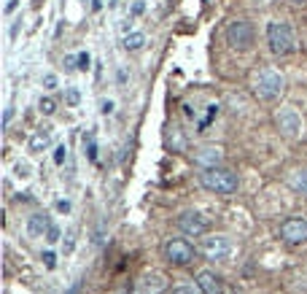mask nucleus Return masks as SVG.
I'll return each mask as SVG.
<instances>
[{"label":"nucleus","mask_w":307,"mask_h":294,"mask_svg":"<svg viewBox=\"0 0 307 294\" xmlns=\"http://www.w3.org/2000/svg\"><path fill=\"white\" fill-rule=\"evenodd\" d=\"M146 11V5H143V0H135V5H132V16H140Z\"/></svg>","instance_id":"obj_26"},{"label":"nucleus","mask_w":307,"mask_h":294,"mask_svg":"<svg viewBox=\"0 0 307 294\" xmlns=\"http://www.w3.org/2000/svg\"><path fill=\"white\" fill-rule=\"evenodd\" d=\"M283 89H286V81L275 68L256 70V76H253V92H256L259 100H278L283 95Z\"/></svg>","instance_id":"obj_1"},{"label":"nucleus","mask_w":307,"mask_h":294,"mask_svg":"<svg viewBox=\"0 0 307 294\" xmlns=\"http://www.w3.org/2000/svg\"><path fill=\"white\" fill-rule=\"evenodd\" d=\"M267 43H270V51L278 57H286L294 51L297 46V38H294V27L289 22H270L267 24Z\"/></svg>","instance_id":"obj_2"},{"label":"nucleus","mask_w":307,"mask_h":294,"mask_svg":"<svg viewBox=\"0 0 307 294\" xmlns=\"http://www.w3.org/2000/svg\"><path fill=\"white\" fill-rule=\"evenodd\" d=\"M49 230H51V222L46 213H32L27 219V235L30 238H43V235H49Z\"/></svg>","instance_id":"obj_13"},{"label":"nucleus","mask_w":307,"mask_h":294,"mask_svg":"<svg viewBox=\"0 0 307 294\" xmlns=\"http://www.w3.org/2000/svg\"><path fill=\"white\" fill-rule=\"evenodd\" d=\"M100 111H103V113H113V100H100Z\"/></svg>","instance_id":"obj_25"},{"label":"nucleus","mask_w":307,"mask_h":294,"mask_svg":"<svg viewBox=\"0 0 307 294\" xmlns=\"http://www.w3.org/2000/svg\"><path fill=\"white\" fill-rule=\"evenodd\" d=\"M43 86H46V89H54V86H57V76H54V73H46V76H43Z\"/></svg>","instance_id":"obj_23"},{"label":"nucleus","mask_w":307,"mask_h":294,"mask_svg":"<svg viewBox=\"0 0 307 294\" xmlns=\"http://www.w3.org/2000/svg\"><path fill=\"white\" fill-rule=\"evenodd\" d=\"M280 238L286 243H305L307 240V219H299V216H291L280 224Z\"/></svg>","instance_id":"obj_9"},{"label":"nucleus","mask_w":307,"mask_h":294,"mask_svg":"<svg viewBox=\"0 0 307 294\" xmlns=\"http://www.w3.org/2000/svg\"><path fill=\"white\" fill-rule=\"evenodd\" d=\"M84 149H86L89 162H97V143H95V132H92V130L84 135Z\"/></svg>","instance_id":"obj_16"},{"label":"nucleus","mask_w":307,"mask_h":294,"mask_svg":"<svg viewBox=\"0 0 307 294\" xmlns=\"http://www.w3.org/2000/svg\"><path fill=\"white\" fill-rule=\"evenodd\" d=\"M199 184L208 192H216V195H232L237 189V173H232L229 168L202 170L199 173Z\"/></svg>","instance_id":"obj_3"},{"label":"nucleus","mask_w":307,"mask_h":294,"mask_svg":"<svg viewBox=\"0 0 307 294\" xmlns=\"http://www.w3.org/2000/svg\"><path fill=\"white\" fill-rule=\"evenodd\" d=\"M73 235H76V232L70 230V232H68V243H65V251H70V249H73Z\"/></svg>","instance_id":"obj_33"},{"label":"nucleus","mask_w":307,"mask_h":294,"mask_svg":"<svg viewBox=\"0 0 307 294\" xmlns=\"http://www.w3.org/2000/svg\"><path fill=\"white\" fill-rule=\"evenodd\" d=\"M76 68L78 70H89V62H92V59H89V54H86V51H84V54H78V59H76Z\"/></svg>","instance_id":"obj_21"},{"label":"nucleus","mask_w":307,"mask_h":294,"mask_svg":"<svg viewBox=\"0 0 307 294\" xmlns=\"http://www.w3.org/2000/svg\"><path fill=\"white\" fill-rule=\"evenodd\" d=\"M197 286H199V292H202V294H224L221 278H218L216 273H210V270L199 273V276H197Z\"/></svg>","instance_id":"obj_12"},{"label":"nucleus","mask_w":307,"mask_h":294,"mask_svg":"<svg viewBox=\"0 0 307 294\" xmlns=\"http://www.w3.org/2000/svg\"><path fill=\"white\" fill-rule=\"evenodd\" d=\"M172 294H197V292L191 289V286H186V284H183V286H175V289H172Z\"/></svg>","instance_id":"obj_28"},{"label":"nucleus","mask_w":307,"mask_h":294,"mask_svg":"<svg viewBox=\"0 0 307 294\" xmlns=\"http://www.w3.org/2000/svg\"><path fill=\"white\" fill-rule=\"evenodd\" d=\"M43 262H46V267H49V270H51V267H54V265H57V259H54V254H51V251H46V254H43Z\"/></svg>","instance_id":"obj_27"},{"label":"nucleus","mask_w":307,"mask_h":294,"mask_svg":"<svg viewBox=\"0 0 307 294\" xmlns=\"http://www.w3.org/2000/svg\"><path fill=\"white\" fill-rule=\"evenodd\" d=\"M226 41H229V46H232V49H237V51L251 49V43H253V24L245 22V19H235V22L226 27Z\"/></svg>","instance_id":"obj_5"},{"label":"nucleus","mask_w":307,"mask_h":294,"mask_svg":"<svg viewBox=\"0 0 307 294\" xmlns=\"http://www.w3.org/2000/svg\"><path fill=\"white\" fill-rule=\"evenodd\" d=\"M46 240H49V243H57V240H59V227H57V224H51V230H49V235H46Z\"/></svg>","instance_id":"obj_24"},{"label":"nucleus","mask_w":307,"mask_h":294,"mask_svg":"<svg viewBox=\"0 0 307 294\" xmlns=\"http://www.w3.org/2000/svg\"><path fill=\"white\" fill-rule=\"evenodd\" d=\"M11 116H14V111H11V108H5V116H3V127H8V124H11Z\"/></svg>","instance_id":"obj_32"},{"label":"nucleus","mask_w":307,"mask_h":294,"mask_svg":"<svg viewBox=\"0 0 307 294\" xmlns=\"http://www.w3.org/2000/svg\"><path fill=\"white\" fill-rule=\"evenodd\" d=\"M51 143V130L49 127H41V130H35V135L30 138V151H46Z\"/></svg>","instance_id":"obj_14"},{"label":"nucleus","mask_w":307,"mask_h":294,"mask_svg":"<svg viewBox=\"0 0 307 294\" xmlns=\"http://www.w3.org/2000/svg\"><path fill=\"white\" fill-rule=\"evenodd\" d=\"M146 46V32H127L124 35V49L127 51H138Z\"/></svg>","instance_id":"obj_15"},{"label":"nucleus","mask_w":307,"mask_h":294,"mask_svg":"<svg viewBox=\"0 0 307 294\" xmlns=\"http://www.w3.org/2000/svg\"><path fill=\"white\" fill-rule=\"evenodd\" d=\"M291 3H305V0H291Z\"/></svg>","instance_id":"obj_35"},{"label":"nucleus","mask_w":307,"mask_h":294,"mask_svg":"<svg viewBox=\"0 0 307 294\" xmlns=\"http://www.w3.org/2000/svg\"><path fill=\"white\" fill-rule=\"evenodd\" d=\"M119 294H130V292H119Z\"/></svg>","instance_id":"obj_36"},{"label":"nucleus","mask_w":307,"mask_h":294,"mask_svg":"<svg viewBox=\"0 0 307 294\" xmlns=\"http://www.w3.org/2000/svg\"><path fill=\"white\" fill-rule=\"evenodd\" d=\"M164 292H167V276L156 273V270H149L135 281V292L132 294H164Z\"/></svg>","instance_id":"obj_7"},{"label":"nucleus","mask_w":307,"mask_h":294,"mask_svg":"<svg viewBox=\"0 0 307 294\" xmlns=\"http://www.w3.org/2000/svg\"><path fill=\"white\" fill-rule=\"evenodd\" d=\"M291 186H294V189H299V192H305V195H307V170H299V173H294V176H291Z\"/></svg>","instance_id":"obj_17"},{"label":"nucleus","mask_w":307,"mask_h":294,"mask_svg":"<svg viewBox=\"0 0 307 294\" xmlns=\"http://www.w3.org/2000/svg\"><path fill=\"white\" fill-rule=\"evenodd\" d=\"M38 108H41V113H46V116H51V113L57 111V105H54V100H49V97H41V103H38Z\"/></svg>","instance_id":"obj_20"},{"label":"nucleus","mask_w":307,"mask_h":294,"mask_svg":"<svg viewBox=\"0 0 307 294\" xmlns=\"http://www.w3.org/2000/svg\"><path fill=\"white\" fill-rule=\"evenodd\" d=\"M35 3H41V0H35Z\"/></svg>","instance_id":"obj_37"},{"label":"nucleus","mask_w":307,"mask_h":294,"mask_svg":"<svg viewBox=\"0 0 307 294\" xmlns=\"http://www.w3.org/2000/svg\"><path fill=\"white\" fill-rule=\"evenodd\" d=\"M221 162H224V149L221 146H202V149L194 151V165H199L202 170L221 168Z\"/></svg>","instance_id":"obj_11"},{"label":"nucleus","mask_w":307,"mask_h":294,"mask_svg":"<svg viewBox=\"0 0 307 294\" xmlns=\"http://www.w3.org/2000/svg\"><path fill=\"white\" fill-rule=\"evenodd\" d=\"M275 122H278V130L289 138H297L299 132H302V119H299V113L294 108H289V105L275 113Z\"/></svg>","instance_id":"obj_10"},{"label":"nucleus","mask_w":307,"mask_h":294,"mask_svg":"<svg viewBox=\"0 0 307 294\" xmlns=\"http://www.w3.org/2000/svg\"><path fill=\"white\" fill-rule=\"evenodd\" d=\"M164 259L175 267H186V265H191V259H194V246L183 238H172V240L164 243Z\"/></svg>","instance_id":"obj_4"},{"label":"nucleus","mask_w":307,"mask_h":294,"mask_svg":"<svg viewBox=\"0 0 307 294\" xmlns=\"http://www.w3.org/2000/svg\"><path fill=\"white\" fill-rule=\"evenodd\" d=\"M216 113H218V103H210V105H208V116H205V119H202V122H199V132H205V130H208V124H210V119H213V116H216Z\"/></svg>","instance_id":"obj_19"},{"label":"nucleus","mask_w":307,"mask_h":294,"mask_svg":"<svg viewBox=\"0 0 307 294\" xmlns=\"http://www.w3.org/2000/svg\"><path fill=\"white\" fill-rule=\"evenodd\" d=\"M202 254L205 259H210V262H221L232 254V240L226 235H213V238H205L202 243Z\"/></svg>","instance_id":"obj_8"},{"label":"nucleus","mask_w":307,"mask_h":294,"mask_svg":"<svg viewBox=\"0 0 307 294\" xmlns=\"http://www.w3.org/2000/svg\"><path fill=\"white\" fill-rule=\"evenodd\" d=\"M30 168H27V165H22V162H19L16 165V176H30V173H27Z\"/></svg>","instance_id":"obj_31"},{"label":"nucleus","mask_w":307,"mask_h":294,"mask_svg":"<svg viewBox=\"0 0 307 294\" xmlns=\"http://www.w3.org/2000/svg\"><path fill=\"white\" fill-rule=\"evenodd\" d=\"M65 103H68L70 108H76V105L81 103V92H78L76 86H68V89H65Z\"/></svg>","instance_id":"obj_18"},{"label":"nucleus","mask_w":307,"mask_h":294,"mask_svg":"<svg viewBox=\"0 0 307 294\" xmlns=\"http://www.w3.org/2000/svg\"><path fill=\"white\" fill-rule=\"evenodd\" d=\"M57 211H59V213H68V211H70V203H68V200H59V203H57Z\"/></svg>","instance_id":"obj_29"},{"label":"nucleus","mask_w":307,"mask_h":294,"mask_svg":"<svg viewBox=\"0 0 307 294\" xmlns=\"http://www.w3.org/2000/svg\"><path fill=\"white\" fill-rule=\"evenodd\" d=\"M65 157H68V149H65V146H57V151H54V162H57V165H62V162H65Z\"/></svg>","instance_id":"obj_22"},{"label":"nucleus","mask_w":307,"mask_h":294,"mask_svg":"<svg viewBox=\"0 0 307 294\" xmlns=\"http://www.w3.org/2000/svg\"><path fill=\"white\" fill-rule=\"evenodd\" d=\"M16 5H19V0H8V3H5V14H14Z\"/></svg>","instance_id":"obj_30"},{"label":"nucleus","mask_w":307,"mask_h":294,"mask_svg":"<svg viewBox=\"0 0 307 294\" xmlns=\"http://www.w3.org/2000/svg\"><path fill=\"white\" fill-rule=\"evenodd\" d=\"M175 224H178V230H181L183 235H189V238H202L205 232H208V219H205L202 213H197V211H183Z\"/></svg>","instance_id":"obj_6"},{"label":"nucleus","mask_w":307,"mask_h":294,"mask_svg":"<svg viewBox=\"0 0 307 294\" xmlns=\"http://www.w3.org/2000/svg\"><path fill=\"white\" fill-rule=\"evenodd\" d=\"M226 294H240V292H237V289H232V292H226Z\"/></svg>","instance_id":"obj_34"}]
</instances>
